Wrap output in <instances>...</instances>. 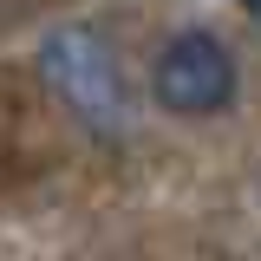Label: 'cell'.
<instances>
[{"mask_svg": "<svg viewBox=\"0 0 261 261\" xmlns=\"http://www.w3.org/2000/svg\"><path fill=\"white\" fill-rule=\"evenodd\" d=\"M150 85H157L163 111H176V118H216L235 98V59H228V46L216 33H176L157 53Z\"/></svg>", "mask_w": 261, "mask_h": 261, "instance_id": "2", "label": "cell"}, {"mask_svg": "<svg viewBox=\"0 0 261 261\" xmlns=\"http://www.w3.org/2000/svg\"><path fill=\"white\" fill-rule=\"evenodd\" d=\"M242 7H248V13H255V20H261V0H242Z\"/></svg>", "mask_w": 261, "mask_h": 261, "instance_id": "3", "label": "cell"}, {"mask_svg": "<svg viewBox=\"0 0 261 261\" xmlns=\"http://www.w3.org/2000/svg\"><path fill=\"white\" fill-rule=\"evenodd\" d=\"M39 79L53 85L65 111L92 137H118L130 118V98H124V72L111 59V46L98 39L92 27H53L39 39Z\"/></svg>", "mask_w": 261, "mask_h": 261, "instance_id": "1", "label": "cell"}]
</instances>
